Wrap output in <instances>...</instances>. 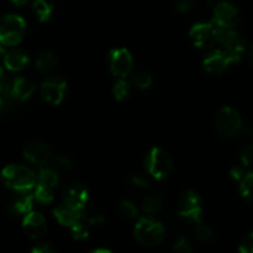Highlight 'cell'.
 I'll use <instances>...</instances> for the list:
<instances>
[{"label": "cell", "instance_id": "6da1fadb", "mask_svg": "<svg viewBox=\"0 0 253 253\" xmlns=\"http://www.w3.org/2000/svg\"><path fill=\"white\" fill-rule=\"evenodd\" d=\"M5 185L20 193H27L36 185L37 177L30 168L20 165H10L1 172Z\"/></svg>", "mask_w": 253, "mask_h": 253}, {"label": "cell", "instance_id": "7a4b0ae2", "mask_svg": "<svg viewBox=\"0 0 253 253\" xmlns=\"http://www.w3.org/2000/svg\"><path fill=\"white\" fill-rule=\"evenodd\" d=\"M135 237L142 246H157L166 237L165 226L151 216L141 217L135 226Z\"/></svg>", "mask_w": 253, "mask_h": 253}, {"label": "cell", "instance_id": "3957f363", "mask_svg": "<svg viewBox=\"0 0 253 253\" xmlns=\"http://www.w3.org/2000/svg\"><path fill=\"white\" fill-rule=\"evenodd\" d=\"M26 32V22L15 14L6 15L0 20V43L4 46H16L22 41Z\"/></svg>", "mask_w": 253, "mask_h": 253}, {"label": "cell", "instance_id": "277c9868", "mask_svg": "<svg viewBox=\"0 0 253 253\" xmlns=\"http://www.w3.org/2000/svg\"><path fill=\"white\" fill-rule=\"evenodd\" d=\"M145 166L148 174H151L157 180L166 179L169 177L173 170V161L169 153L158 147H153L148 152Z\"/></svg>", "mask_w": 253, "mask_h": 253}, {"label": "cell", "instance_id": "5b68a950", "mask_svg": "<svg viewBox=\"0 0 253 253\" xmlns=\"http://www.w3.org/2000/svg\"><path fill=\"white\" fill-rule=\"evenodd\" d=\"M215 125H216L220 135L230 138L240 135L242 127H244L241 116L235 109L230 108V106H225L219 111L216 120H215Z\"/></svg>", "mask_w": 253, "mask_h": 253}, {"label": "cell", "instance_id": "8992f818", "mask_svg": "<svg viewBox=\"0 0 253 253\" xmlns=\"http://www.w3.org/2000/svg\"><path fill=\"white\" fill-rule=\"evenodd\" d=\"M202 199L197 193L187 190L180 195L178 202V214L180 217L197 225L202 222Z\"/></svg>", "mask_w": 253, "mask_h": 253}, {"label": "cell", "instance_id": "52a82bcc", "mask_svg": "<svg viewBox=\"0 0 253 253\" xmlns=\"http://www.w3.org/2000/svg\"><path fill=\"white\" fill-rule=\"evenodd\" d=\"M67 91V82L61 77H51L42 82L40 93L44 101L53 105H58L63 101Z\"/></svg>", "mask_w": 253, "mask_h": 253}, {"label": "cell", "instance_id": "ba28073f", "mask_svg": "<svg viewBox=\"0 0 253 253\" xmlns=\"http://www.w3.org/2000/svg\"><path fill=\"white\" fill-rule=\"evenodd\" d=\"M109 66L111 73L118 78H125L131 73L133 67V58L130 51L126 48H116L109 53Z\"/></svg>", "mask_w": 253, "mask_h": 253}, {"label": "cell", "instance_id": "9c48e42d", "mask_svg": "<svg viewBox=\"0 0 253 253\" xmlns=\"http://www.w3.org/2000/svg\"><path fill=\"white\" fill-rule=\"evenodd\" d=\"M240 59V57L234 56L229 53L225 49H214L205 57L204 68L211 74H221L222 72L226 71L227 67L231 63H235Z\"/></svg>", "mask_w": 253, "mask_h": 253}, {"label": "cell", "instance_id": "30bf717a", "mask_svg": "<svg viewBox=\"0 0 253 253\" xmlns=\"http://www.w3.org/2000/svg\"><path fill=\"white\" fill-rule=\"evenodd\" d=\"M189 36L194 44L199 48L214 46L215 43V22H198L190 29Z\"/></svg>", "mask_w": 253, "mask_h": 253}, {"label": "cell", "instance_id": "8fae6325", "mask_svg": "<svg viewBox=\"0 0 253 253\" xmlns=\"http://www.w3.org/2000/svg\"><path fill=\"white\" fill-rule=\"evenodd\" d=\"M63 200L64 205L77 211H81L89 200L88 190L81 183H72L64 189Z\"/></svg>", "mask_w": 253, "mask_h": 253}, {"label": "cell", "instance_id": "7c38bea8", "mask_svg": "<svg viewBox=\"0 0 253 253\" xmlns=\"http://www.w3.org/2000/svg\"><path fill=\"white\" fill-rule=\"evenodd\" d=\"M22 229L30 239H40L46 234L47 221L41 212L31 210L29 214L25 215L24 221H22Z\"/></svg>", "mask_w": 253, "mask_h": 253}, {"label": "cell", "instance_id": "4fadbf2b", "mask_svg": "<svg viewBox=\"0 0 253 253\" xmlns=\"http://www.w3.org/2000/svg\"><path fill=\"white\" fill-rule=\"evenodd\" d=\"M24 157L30 163L36 166H43L52 158V150L47 143L34 142L25 147Z\"/></svg>", "mask_w": 253, "mask_h": 253}, {"label": "cell", "instance_id": "5bb4252c", "mask_svg": "<svg viewBox=\"0 0 253 253\" xmlns=\"http://www.w3.org/2000/svg\"><path fill=\"white\" fill-rule=\"evenodd\" d=\"M239 19V11L236 7L229 1H221L216 4L214 9V20L215 24L225 27H234Z\"/></svg>", "mask_w": 253, "mask_h": 253}, {"label": "cell", "instance_id": "9a60e30c", "mask_svg": "<svg viewBox=\"0 0 253 253\" xmlns=\"http://www.w3.org/2000/svg\"><path fill=\"white\" fill-rule=\"evenodd\" d=\"M35 89H36V85H35L34 82H31L27 78H24V77H19V78H15L12 81L10 95L14 96L17 100L24 101L27 100L34 94Z\"/></svg>", "mask_w": 253, "mask_h": 253}, {"label": "cell", "instance_id": "2e32d148", "mask_svg": "<svg viewBox=\"0 0 253 253\" xmlns=\"http://www.w3.org/2000/svg\"><path fill=\"white\" fill-rule=\"evenodd\" d=\"M29 56L21 49H12L4 54V66L11 72L22 71L29 64Z\"/></svg>", "mask_w": 253, "mask_h": 253}, {"label": "cell", "instance_id": "e0dca14e", "mask_svg": "<svg viewBox=\"0 0 253 253\" xmlns=\"http://www.w3.org/2000/svg\"><path fill=\"white\" fill-rule=\"evenodd\" d=\"M53 215L57 219V221L66 227H72L74 224H77V222H79L82 220L81 211L71 209V208H68L64 204L57 207L54 209Z\"/></svg>", "mask_w": 253, "mask_h": 253}, {"label": "cell", "instance_id": "ac0fdd59", "mask_svg": "<svg viewBox=\"0 0 253 253\" xmlns=\"http://www.w3.org/2000/svg\"><path fill=\"white\" fill-rule=\"evenodd\" d=\"M58 63V58L52 51H42L36 58V68L42 73L52 71Z\"/></svg>", "mask_w": 253, "mask_h": 253}, {"label": "cell", "instance_id": "d6986e66", "mask_svg": "<svg viewBox=\"0 0 253 253\" xmlns=\"http://www.w3.org/2000/svg\"><path fill=\"white\" fill-rule=\"evenodd\" d=\"M32 10L41 22H46L53 14V5L48 0H34Z\"/></svg>", "mask_w": 253, "mask_h": 253}, {"label": "cell", "instance_id": "ffe728a7", "mask_svg": "<svg viewBox=\"0 0 253 253\" xmlns=\"http://www.w3.org/2000/svg\"><path fill=\"white\" fill-rule=\"evenodd\" d=\"M82 221L86 222L89 225H100L105 221V215L99 208L94 207H85L81 210Z\"/></svg>", "mask_w": 253, "mask_h": 253}, {"label": "cell", "instance_id": "44dd1931", "mask_svg": "<svg viewBox=\"0 0 253 253\" xmlns=\"http://www.w3.org/2000/svg\"><path fill=\"white\" fill-rule=\"evenodd\" d=\"M163 203H165V199H163L162 195H147V197L143 199V210L145 212H147L148 215H155L157 214L158 211H161V209L163 208Z\"/></svg>", "mask_w": 253, "mask_h": 253}, {"label": "cell", "instance_id": "7402d4cb", "mask_svg": "<svg viewBox=\"0 0 253 253\" xmlns=\"http://www.w3.org/2000/svg\"><path fill=\"white\" fill-rule=\"evenodd\" d=\"M58 180V175L51 168H42L40 170L39 175H37V184L46 185V187L52 188V189L57 187Z\"/></svg>", "mask_w": 253, "mask_h": 253}, {"label": "cell", "instance_id": "603a6c76", "mask_svg": "<svg viewBox=\"0 0 253 253\" xmlns=\"http://www.w3.org/2000/svg\"><path fill=\"white\" fill-rule=\"evenodd\" d=\"M34 198L37 200V202L41 203L42 205L51 204V203L53 202V198H54L53 190H52V188L46 187V185L37 184L36 189H35Z\"/></svg>", "mask_w": 253, "mask_h": 253}, {"label": "cell", "instance_id": "cb8c5ba5", "mask_svg": "<svg viewBox=\"0 0 253 253\" xmlns=\"http://www.w3.org/2000/svg\"><path fill=\"white\" fill-rule=\"evenodd\" d=\"M32 207H34V197L32 195H25V197L17 199L12 205L15 212L21 215L29 214L32 210Z\"/></svg>", "mask_w": 253, "mask_h": 253}, {"label": "cell", "instance_id": "d4e9b609", "mask_svg": "<svg viewBox=\"0 0 253 253\" xmlns=\"http://www.w3.org/2000/svg\"><path fill=\"white\" fill-rule=\"evenodd\" d=\"M240 192L245 199L253 202V173L245 174L240 184Z\"/></svg>", "mask_w": 253, "mask_h": 253}, {"label": "cell", "instance_id": "484cf974", "mask_svg": "<svg viewBox=\"0 0 253 253\" xmlns=\"http://www.w3.org/2000/svg\"><path fill=\"white\" fill-rule=\"evenodd\" d=\"M113 93L118 101L125 100V99L128 96V94H130V85H128V83L125 81V79L120 78L115 84H114Z\"/></svg>", "mask_w": 253, "mask_h": 253}, {"label": "cell", "instance_id": "4316f807", "mask_svg": "<svg viewBox=\"0 0 253 253\" xmlns=\"http://www.w3.org/2000/svg\"><path fill=\"white\" fill-rule=\"evenodd\" d=\"M132 82L138 89H148L153 83L152 76L150 73H146V72H137V73L133 74Z\"/></svg>", "mask_w": 253, "mask_h": 253}, {"label": "cell", "instance_id": "83f0119b", "mask_svg": "<svg viewBox=\"0 0 253 253\" xmlns=\"http://www.w3.org/2000/svg\"><path fill=\"white\" fill-rule=\"evenodd\" d=\"M119 211L123 216L127 217V219H135L137 216V207L133 204L132 202H128V200H123V202L119 204Z\"/></svg>", "mask_w": 253, "mask_h": 253}, {"label": "cell", "instance_id": "f1b7e54d", "mask_svg": "<svg viewBox=\"0 0 253 253\" xmlns=\"http://www.w3.org/2000/svg\"><path fill=\"white\" fill-rule=\"evenodd\" d=\"M194 234L195 237L202 242H211L215 237L212 230H210L209 227L202 225V222H200V224H197V229H195Z\"/></svg>", "mask_w": 253, "mask_h": 253}, {"label": "cell", "instance_id": "f546056e", "mask_svg": "<svg viewBox=\"0 0 253 253\" xmlns=\"http://www.w3.org/2000/svg\"><path fill=\"white\" fill-rule=\"evenodd\" d=\"M71 230V234L73 236V239L76 240H84L88 237V229H86L85 224H83V221H79L77 224H74L73 226L69 227Z\"/></svg>", "mask_w": 253, "mask_h": 253}, {"label": "cell", "instance_id": "4dcf8cb0", "mask_svg": "<svg viewBox=\"0 0 253 253\" xmlns=\"http://www.w3.org/2000/svg\"><path fill=\"white\" fill-rule=\"evenodd\" d=\"M241 163L245 168H253V143L242 150Z\"/></svg>", "mask_w": 253, "mask_h": 253}, {"label": "cell", "instance_id": "1f68e13d", "mask_svg": "<svg viewBox=\"0 0 253 253\" xmlns=\"http://www.w3.org/2000/svg\"><path fill=\"white\" fill-rule=\"evenodd\" d=\"M173 249H174L175 251L182 252V253L192 252V246H190L189 241H188L187 237L182 236V235H179V236L175 239L174 246H173Z\"/></svg>", "mask_w": 253, "mask_h": 253}, {"label": "cell", "instance_id": "d6a6232c", "mask_svg": "<svg viewBox=\"0 0 253 253\" xmlns=\"http://www.w3.org/2000/svg\"><path fill=\"white\" fill-rule=\"evenodd\" d=\"M54 166L61 170H72L74 167L73 161L69 157H67V156H58L54 160Z\"/></svg>", "mask_w": 253, "mask_h": 253}, {"label": "cell", "instance_id": "836d02e7", "mask_svg": "<svg viewBox=\"0 0 253 253\" xmlns=\"http://www.w3.org/2000/svg\"><path fill=\"white\" fill-rule=\"evenodd\" d=\"M240 251L245 253H253V232L246 236L240 245Z\"/></svg>", "mask_w": 253, "mask_h": 253}, {"label": "cell", "instance_id": "e575fe53", "mask_svg": "<svg viewBox=\"0 0 253 253\" xmlns=\"http://www.w3.org/2000/svg\"><path fill=\"white\" fill-rule=\"evenodd\" d=\"M195 0H175V9L179 12H187L194 5Z\"/></svg>", "mask_w": 253, "mask_h": 253}, {"label": "cell", "instance_id": "d590c367", "mask_svg": "<svg viewBox=\"0 0 253 253\" xmlns=\"http://www.w3.org/2000/svg\"><path fill=\"white\" fill-rule=\"evenodd\" d=\"M131 183H132L136 188H142V189L147 188L148 184H150L148 180L146 179L145 177H142V175H133V177L131 178Z\"/></svg>", "mask_w": 253, "mask_h": 253}, {"label": "cell", "instance_id": "8d00e7d4", "mask_svg": "<svg viewBox=\"0 0 253 253\" xmlns=\"http://www.w3.org/2000/svg\"><path fill=\"white\" fill-rule=\"evenodd\" d=\"M32 252L34 253H52V252H54V249L51 244H40V245H37L36 247H34V249H32Z\"/></svg>", "mask_w": 253, "mask_h": 253}, {"label": "cell", "instance_id": "74e56055", "mask_svg": "<svg viewBox=\"0 0 253 253\" xmlns=\"http://www.w3.org/2000/svg\"><path fill=\"white\" fill-rule=\"evenodd\" d=\"M231 177L236 180H241L242 177L245 175V167L244 166H235L231 168V172H230Z\"/></svg>", "mask_w": 253, "mask_h": 253}, {"label": "cell", "instance_id": "f35d334b", "mask_svg": "<svg viewBox=\"0 0 253 253\" xmlns=\"http://www.w3.org/2000/svg\"><path fill=\"white\" fill-rule=\"evenodd\" d=\"M242 132H244L245 137L249 138L250 141H252L253 142V124H251V125L246 126V127H242Z\"/></svg>", "mask_w": 253, "mask_h": 253}, {"label": "cell", "instance_id": "ab89813d", "mask_svg": "<svg viewBox=\"0 0 253 253\" xmlns=\"http://www.w3.org/2000/svg\"><path fill=\"white\" fill-rule=\"evenodd\" d=\"M10 1H11L15 6L21 7V6H25V5L29 2V0H10Z\"/></svg>", "mask_w": 253, "mask_h": 253}, {"label": "cell", "instance_id": "60d3db41", "mask_svg": "<svg viewBox=\"0 0 253 253\" xmlns=\"http://www.w3.org/2000/svg\"><path fill=\"white\" fill-rule=\"evenodd\" d=\"M5 54V49H4V44L0 43V57H4Z\"/></svg>", "mask_w": 253, "mask_h": 253}, {"label": "cell", "instance_id": "b9f144b4", "mask_svg": "<svg viewBox=\"0 0 253 253\" xmlns=\"http://www.w3.org/2000/svg\"><path fill=\"white\" fill-rule=\"evenodd\" d=\"M250 59H251V62L253 63V46H252L251 51H250Z\"/></svg>", "mask_w": 253, "mask_h": 253}, {"label": "cell", "instance_id": "7bdbcfd3", "mask_svg": "<svg viewBox=\"0 0 253 253\" xmlns=\"http://www.w3.org/2000/svg\"><path fill=\"white\" fill-rule=\"evenodd\" d=\"M0 106H1V99H0Z\"/></svg>", "mask_w": 253, "mask_h": 253}]
</instances>
